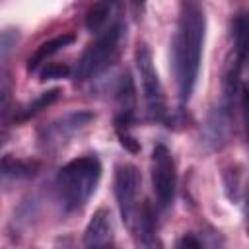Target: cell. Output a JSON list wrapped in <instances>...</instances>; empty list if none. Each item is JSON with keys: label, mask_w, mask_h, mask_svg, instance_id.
<instances>
[{"label": "cell", "mask_w": 249, "mask_h": 249, "mask_svg": "<svg viewBox=\"0 0 249 249\" xmlns=\"http://www.w3.org/2000/svg\"><path fill=\"white\" fill-rule=\"evenodd\" d=\"M177 247H195V249H200V247H204V243H202V239H198L195 233H185V235L177 241Z\"/></svg>", "instance_id": "ac0fdd59"}, {"label": "cell", "mask_w": 249, "mask_h": 249, "mask_svg": "<svg viewBox=\"0 0 249 249\" xmlns=\"http://www.w3.org/2000/svg\"><path fill=\"white\" fill-rule=\"evenodd\" d=\"M70 74V66L64 62H47L41 70H39V80H58V78H66Z\"/></svg>", "instance_id": "e0dca14e"}, {"label": "cell", "mask_w": 249, "mask_h": 249, "mask_svg": "<svg viewBox=\"0 0 249 249\" xmlns=\"http://www.w3.org/2000/svg\"><path fill=\"white\" fill-rule=\"evenodd\" d=\"M136 241L140 245L152 247L156 245V212L152 208L150 202H142L140 206V216H138V226H136V233H134Z\"/></svg>", "instance_id": "7c38bea8"}, {"label": "cell", "mask_w": 249, "mask_h": 249, "mask_svg": "<svg viewBox=\"0 0 249 249\" xmlns=\"http://www.w3.org/2000/svg\"><path fill=\"white\" fill-rule=\"evenodd\" d=\"M18 41H19V31L18 29L8 27V29H2L0 31V66L8 58V54L14 51V47L18 45Z\"/></svg>", "instance_id": "2e32d148"}, {"label": "cell", "mask_w": 249, "mask_h": 249, "mask_svg": "<svg viewBox=\"0 0 249 249\" xmlns=\"http://www.w3.org/2000/svg\"><path fill=\"white\" fill-rule=\"evenodd\" d=\"M0 144H2V140H0Z\"/></svg>", "instance_id": "d6986e66"}, {"label": "cell", "mask_w": 249, "mask_h": 249, "mask_svg": "<svg viewBox=\"0 0 249 249\" xmlns=\"http://www.w3.org/2000/svg\"><path fill=\"white\" fill-rule=\"evenodd\" d=\"M206 18L198 0H183L171 39V66L179 99L187 103L195 91L204 45Z\"/></svg>", "instance_id": "6da1fadb"}, {"label": "cell", "mask_w": 249, "mask_h": 249, "mask_svg": "<svg viewBox=\"0 0 249 249\" xmlns=\"http://www.w3.org/2000/svg\"><path fill=\"white\" fill-rule=\"evenodd\" d=\"M41 169L37 160H23L16 156H4L0 160V185L10 187L33 179Z\"/></svg>", "instance_id": "9c48e42d"}, {"label": "cell", "mask_w": 249, "mask_h": 249, "mask_svg": "<svg viewBox=\"0 0 249 249\" xmlns=\"http://www.w3.org/2000/svg\"><path fill=\"white\" fill-rule=\"evenodd\" d=\"M124 37H126V23L123 19H115L103 31H99L97 39L86 47V51L82 53L76 64V80L86 82L109 70L121 54Z\"/></svg>", "instance_id": "3957f363"}, {"label": "cell", "mask_w": 249, "mask_h": 249, "mask_svg": "<svg viewBox=\"0 0 249 249\" xmlns=\"http://www.w3.org/2000/svg\"><path fill=\"white\" fill-rule=\"evenodd\" d=\"M93 119H95V113H91V111L66 113L39 130V144L45 150H56L62 144H66L72 136H76L78 132L88 128L93 123Z\"/></svg>", "instance_id": "52a82bcc"}, {"label": "cell", "mask_w": 249, "mask_h": 249, "mask_svg": "<svg viewBox=\"0 0 249 249\" xmlns=\"http://www.w3.org/2000/svg\"><path fill=\"white\" fill-rule=\"evenodd\" d=\"M134 60H136V68L140 74L142 93H144V101H146V109H148L150 119L152 121H165L167 119L165 95H163L160 76L154 68L152 53H150L146 43H138L136 53H134Z\"/></svg>", "instance_id": "5b68a950"}, {"label": "cell", "mask_w": 249, "mask_h": 249, "mask_svg": "<svg viewBox=\"0 0 249 249\" xmlns=\"http://www.w3.org/2000/svg\"><path fill=\"white\" fill-rule=\"evenodd\" d=\"M113 224L111 214L105 208H99L93 212L86 231H84V245L86 247H107L113 243Z\"/></svg>", "instance_id": "30bf717a"}, {"label": "cell", "mask_w": 249, "mask_h": 249, "mask_svg": "<svg viewBox=\"0 0 249 249\" xmlns=\"http://www.w3.org/2000/svg\"><path fill=\"white\" fill-rule=\"evenodd\" d=\"M224 189H226V195L228 198L237 204L241 200V195H243V187H241V169L239 167H230L226 169L224 173Z\"/></svg>", "instance_id": "9a60e30c"}, {"label": "cell", "mask_w": 249, "mask_h": 249, "mask_svg": "<svg viewBox=\"0 0 249 249\" xmlns=\"http://www.w3.org/2000/svg\"><path fill=\"white\" fill-rule=\"evenodd\" d=\"M70 43H74V35H72V33H62V35H56V37H53V39L41 43V45L35 49V53L27 58V72H37L54 53L62 51V49L68 47Z\"/></svg>", "instance_id": "8fae6325"}, {"label": "cell", "mask_w": 249, "mask_h": 249, "mask_svg": "<svg viewBox=\"0 0 249 249\" xmlns=\"http://www.w3.org/2000/svg\"><path fill=\"white\" fill-rule=\"evenodd\" d=\"M138 193H140V177L136 167L130 163L117 165L115 167V198L121 212V220L132 235L136 233L140 206H142L138 202Z\"/></svg>", "instance_id": "277c9868"}, {"label": "cell", "mask_w": 249, "mask_h": 249, "mask_svg": "<svg viewBox=\"0 0 249 249\" xmlns=\"http://www.w3.org/2000/svg\"><path fill=\"white\" fill-rule=\"evenodd\" d=\"M231 31H233V51H235V60L239 64L245 62L247 56V18L245 14H237L233 23H231Z\"/></svg>", "instance_id": "5bb4252c"}, {"label": "cell", "mask_w": 249, "mask_h": 249, "mask_svg": "<svg viewBox=\"0 0 249 249\" xmlns=\"http://www.w3.org/2000/svg\"><path fill=\"white\" fill-rule=\"evenodd\" d=\"M231 117L233 109H230L224 103H220L208 113L204 123V144L210 150H222L228 144L231 132Z\"/></svg>", "instance_id": "ba28073f"}, {"label": "cell", "mask_w": 249, "mask_h": 249, "mask_svg": "<svg viewBox=\"0 0 249 249\" xmlns=\"http://www.w3.org/2000/svg\"><path fill=\"white\" fill-rule=\"evenodd\" d=\"M152 187L158 200V208L167 212L175 200L177 171L175 161L165 144H156L152 150Z\"/></svg>", "instance_id": "8992f818"}, {"label": "cell", "mask_w": 249, "mask_h": 249, "mask_svg": "<svg viewBox=\"0 0 249 249\" xmlns=\"http://www.w3.org/2000/svg\"><path fill=\"white\" fill-rule=\"evenodd\" d=\"M101 179V161L97 156L88 154L76 158L60 167L54 177V193L66 214L78 212L86 206Z\"/></svg>", "instance_id": "7a4b0ae2"}, {"label": "cell", "mask_w": 249, "mask_h": 249, "mask_svg": "<svg viewBox=\"0 0 249 249\" xmlns=\"http://www.w3.org/2000/svg\"><path fill=\"white\" fill-rule=\"evenodd\" d=\"M58 97H60V89H58V88H53V89H47V91L39 93L33 101H29L27 105H23V107L14 115V121H16V123H23V121L35 117L37 113H41L43 109H47L49 105H53Z\"/></svg>", "instance_id": "4fadbf2b"}]
</instances>
